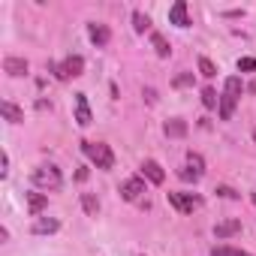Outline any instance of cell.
<instances>
[{"mask_svg": "<svg viewBox=\"0 0 256 256\" xmlns=\"http://www.w3.org/2000/svg\"><path fill=\"white\" fill-rule=\"evenodd\" d=\"M217 193H220L223 199H238V193H235L232 187H217Z\"/></svg>", "mask_w": 256, "mask_h": 256, "instance_id": "obj_27", "label": "cell"}, {"mask_svg": "<svg viewBox=\"0 0 256 256\" xmlns=\"http://www.w3.org/2000/svg\"><path fill=\"white\" fill-rule=\"evenodd\" d=\"M34 184L40 187V190H60V184H64V175H60V169L58 166H36L34 169Z\"/></svg>", "mask_w": 256, "mask_h": 256, "instance_id": "obj_3", "label": "cell"}, {"mask_svg": "<svg viewBox=\"0 0 256 256\" xmlns=\"http://www.w3.org/2000/svg\"><path fill=\"white\" fill-rule=\"evenodd\" d=\"M217 102H220L217 90H214V88H205V90H202V106H205V108H214Z\"/></svg>", "mask_w": 256, "mask_h": 256, "instance_id": "obj_21", "label": "cell"}, {"mask_svg": "<svg viewBox=\"0 0 256 256\" xmlns=\"http://www.w3.org/2000/svg\"><path fill=\"white\" fill-rule=\"evenodd\" d=\"M169 205L178 208L181 214H193V211L202 205V199L193 196V193H172V190H169Z\"/></svg>", "mask_w": 256, "mask_h": 256, "instance_id": "obj_5", "label": "cell"}, {"mask_svg": "<svg viewBox=\"0 0 256 256\" xmlns=\"http://www.w3.org/2000/svg\"><path fill=\"white\" fill-rule=\"evenodd\" d=\"M133 28H136V34H145L151 28V18L145 12H133Z\"/></svg>", "mask_w": 256, "mask_h": 256, "instance_id": "obj_19", "label": "cell"}, {"mask_svg": "<svg viewBox=\"0 0 256 256\" xmlns=\"http://www.w3.org/2000/svg\"><path fill=\"white\" fill-rule=\"evenodd\" d=\"M238 70H241V72H253V70H256V58H241V60H238Z\"/></svg>", "mask_w": 256, "mask_h": 256, "instance_id": "obj_26", "label": "cell"}, {"mask_svg": "<svg viewBox=\"0 0 256 256\" xmlns=\"http://www.w3.org/2000/svg\"><path fill=\"white\" fill-rule=\"evenodd\" d=\"M178 178H181V181H199V178H202V175H199V172H196V169H190V166H184V169H181V172H178Z\"/></svg>", "mask_w": 256, "mask_h": 256, "instance_id": "obj_25", "label": "cell"}, {"mask_svg": "<svg viewBox=\"0 0 256 256\" xmlns=\"http://www.w3.org/2000/svg\"><path fill=\"white\" fill-rule=\"evenodd\" d=\"M60 229V220L58 217H36L34 220V235H52V232H58Z\"/></svg>", "mask_w": 256, "mask_h": 256, "instance_id": "obj_8", "label": "cell"}, {"mask_svg": "<svg viewBox=\"0 0 256 256\" xmlns=\"http://www.w3.org/2000/svg\"><path fill=\"white\" fill-rule=\"evenodd\" d=\"M82 151H84V157H88L96 169H112V166H114V154H112V148L102 145V142H82Z\"/></svg>", "mask_w": 256, "mask_h": 256, "instance_id": "obj_2", "label": "cell"}, {"mask_svg": "<svg viewBox=\"0 0 256 256\" xmlns=\"http://www.w3.org/2000/svg\"><path fill=\"white\" fill-rule=\"evenodd\" d=\"M169 22H172V24H178V28H190V18H187V4H184V0L172 4V10H169Z\"/></svg>", "mask_w": 256, "mask_h": 256, "instance_id": "obj_12", "label": "cell"}, {"mask_svg": "<svg viewBox=\"0 0 256 256\" xmlns=\"http://www.w3.org/2000/svg\"><path fill=\"white\" fill-rule=\"evenodd\" d=\"M0 112H4V118H6L10 124H22V120H24V112H22L16 102H10V100L0 102Z\"/></svg>", "mask_w": 256, "mask_h": 256, "instance_id": "obj_15", "label": "cell"}, {"mask_svg": "<svg viewBox=\"0 0 256 256\" xmlns=\"http://www.w3.org/2000/svg\"><path fill=\"white\" fill-rule=\"evenodd\" d=\"M151 46H154L157 58H169V54H172V46L166 42V36H163V34H151Z\"/></svg>", "mask_w": 256, "mask_h": 256, "instance_id": "obj_17", "label": "cell"}, {"mask_svg": "<svg viewBox=\"0 0 256 256\" xmlns=\"http://www.w3.org/2000/svg\"><path fill=\"white\" fill-rule=\"evenodd\" d=\"M235 232H241V220H223V223L214 226V235H217V238H229V235H235Z\"/></svg>", "mask_w": 256, "mask_h": 256, "instance_id": "obj_16", "label": "cell"}, {"mask_svg": "<svg viewBox=\"0 0 256 256\" xmlns=\"http://www.w3.org/2000/svg\"><path fill=\"white\" fill-rule=\"evenodd\" d=\"M4 72H10V76H28V60L24 58H6L4 60Z\"/></svg>", "mask_w": 256, "mask_h": 256, "instance_id": "obj_14", "label": "cell"}, {"mask_svg": "<svg viewBox=\"0 0 256 256\" xmlns=\"http://www.w3.org/2000/svg\"><path fill=\"white\" fill-rule=\"evenodd\" d=\"M211 256H250V253H244V250H235V247H226V244H220V247H211Z\"/></svg>", "mask_w": 256, "mask_h": 256, "instance_id": "obj_20", "label": "cell"}, {"mask_svg": "<svg viewBox=\"0 0 256 256\" xmlns=\"http://www.w3.org/2000/svg\"><path fill=\"white\" fill-rule=\"evenodd\" d=\"M250 199H253V205H256V193H253V196H250Z\"/></svg>", "mask_w": 256, "mask_h": 256, "instance_id": "obj_29", "label": "cell"}, {"mask_svg": "<svg viewBox=\"0 0 256 256\" xmlns=\"http://www.w3.org/2000/svg\"><path fill=\"white\" fill-rule=\"evenodd\" d=\"M88 36H90V42L96 46V48H102V46H108V40H112V30L106 28V24H88Z\"/></svg>", "mask_w": 256, "mask_h": 256, "instance_id": "obj_7", "label": "cell"}, {"mask_svg": "<svg viewBox=\"0 0 256 256\" xmlns=\"http://www.w3.org/2000/svg\"><path fill=\"white\" fill-rule=\"evenodd\" d=\"M76 120H78V126H88L90 124V106H88V96L84 94H76Z\"/></svg>", "mask_w": 256, "mask_h": 256, "instance_id": "obj_9", "label": "cell"}, {"mask_svg": "<svg viewBox=\"0 0 256 256\" xmlns=\"http://www.w3.org/2000/svg\"><path fill=\"white\" fill-rule=\"evenodd\" d=\"M46 208H48V193H36V190L28 193V211H30L34 217H40Z\"/></svg>", "mask_w": 256, "mask_h": 256, "instance_id": "obj_11", "label": "cell"}, {"mask_svg": "<svg viewBox=\"0 0 256 256\" xmlns=\"http://www.w3.org/2000/svg\"><path fill=\"white\" fill-rule=\"evenodd\" d=\"M0 166H4V169H0V175L6 178V175H10V154H4V160H0Z\"/></svg>", "mask_w": 256, "mask_h": 256, "instance_id": "obj_28", "label": "cell"}, {"mask_svg": "<svg viewBox=\"0 0 256 256\" xmlns=\"http://www.w3.org/2000/svg\"><path fill=\"white\" fill-rule=\"evenodd\" d=\"M196 78H193V72H178L175 78H172V88H190Z\"/></svg>", "mask_w": 256, "mask_h": 256, "instance_id": "obj_23", "label": "cell"}, {"mask_svg": "<svg viewBox=\"0 0 256 256\" xmlns=\"http://www.w3.org/2000/svg\"><path fill=\"white\" fill-rule=\"evenodd\" d=\"M142 175H145L151 184H163V178H166V172H163V166H160L157 160H145V163H142Z\"/></svg>", "mask_w": 256, "mask_h": 256, "instance_id": "obj_10", "label": "cell"}, {"mask_svg": "<svg viewBox=\"0 0 256 256\" xmlns=\"http://www.w3.org/2000/svg\"><path fill=\"white\" fill-rule=\"evenodd\" d=\"M82 208H84L88 217H96L100 214V199L94 193H82Z\"/></svg>", "mask_w": 256, "mask_h": 256, "instance_id": "obj_18", "label": "cell"}, {"mask_svg": "<svg viewBox=\"0 0 256 256\" xmlns=\"http://www.w3.org/2000/svg\"><path fill=\"white\" fill-rule=\"evenodd\" d=\"M187 166H190V169H196V172H199V175H202V172H205V160H202V157H199V154H193V151H190V154H187Z\"/></svg>", "mask_w": 256, "mask_h": 256, "instance_id": "obj_24", "label": "cell"}, {"mask_svg": "<svg viewBox=\"0 0 256 256\" xmlns=\"http://www.w3.org/2000/svg\"><path fill=\"white\" fill-rule=\"evenodd\" d=\"M253 142H256V130H253Z\"/></svg>", "mask_w": 256, "mask_h": 256, "instance_id": "obj_30", "label": "cell"}, {"mask_svg": "<svg viewBox=\"0 0 256 256\" xmlns=\"http://www.w3.org/2000/svg\"><path fill=\"white\" fill-rule=\"evenodd\" d=\"M52 72H54V78H60V82L76 78V76L84 72V58H82V54H70L64 64H52Z\"/></svg>", "mask_w": 256, "mask_h": 256, "instance_id": "obj_4", "label": "cell"}, {"mask_svg": "<svg viewBox=\"0 0 256 256\" xmlns=\"http://www.w3.org/2000/svg\"><path fill=\"white\" fill-rule=\"evenodd\" d=\"M238 100H241V78H238V76H229L226 84H223V96H220V118H223V120L232 118Z\"/></svg>", "mask_w": 256, "mask_h": 256, "instance_id": "obj_1", "label": "cell"}, {"mask_svg": "<svg viewBox=\"0 0 256 256\" xmlns=\"http://www.w3.org/2000/svg\"><path fill=\"white\" fill-rule=\"evenodd\" d=\"M163 130H166L169 139H181V136H187V120H181V118H169Z\"/></svg>", "mask_w": 256, "mask_h": 256, "instance_id": "obj_13", "label": "cell"}, {"mask_svg": "<svg viewBox=\"0 0 256 256\" xmlns=\"http://www.w3.org/2000/svg\"><path fill=\"white\" fill-rule=\"evenodd\" d=\"M199 72H202L205 78H214V76H217V66H214L208 58H199Z\"/></svg>", "mask_w": 256, "mask_h": 256, "instance_id": "obj_22", "label": "cell"}, {"mask_svg": "<svg viewBox=\"0 0 256 256\" xmlns=\"http://www.w3.org/2000/svg\"><path fill=\"white\" fill-rule=\"evenodd\" d=\"M142 193H145V178H126V181L120 184V196H124L126 202H139Z\"/></svg>", "mask_w": 256, "mask_h": 256, "instance_id": "obj_6", "label": "cell"}]
</instances>
